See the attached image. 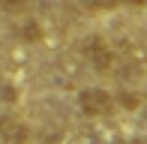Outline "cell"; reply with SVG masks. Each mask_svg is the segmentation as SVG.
<instances>
[{"label": "cell", "mask_w": 147, "mask_h": 144, "mask_svg": "<svg viewBox=\"0 0 147 144\" xmlns=\"http://www.w3.org/2000/svg\"><path fill=\"white\" fill-rule=\"evenodd\" d=\"M84 6H90V9H111V6H117L120 0H81Z\"/></svg>", "instance_id": "5b68a950"}, {"label": "cell", "mask_w": 147, "mask_h": 144, "mask_svg": "<svg viewBox=\"0 0 147 144\" xmlns=\"http://www.w3.org/2000/svg\"><path fill=\"white\" fill-rule=\"evenodd\" d=\"M24 141V126L15 117H0V144H21Z\"/></svg>", "instance_id": "3957f363"}, {"label": "cell", "mask_w": 147, "mask_h": 144, "mask_svg": "<svg viewBox=\"0 0 147 144\" xmlns=\"http://www.w3.org/2000/svg\"><path fill=\"white\" fill-rule=\"evenodd\" d=\"M78 108L87 117H105L114 108V96L108 90H102V87H84L78 93Z\"/></svg>", "instance_id": "6da1fadb"}, {"label": "cell", "mask_w": 147, "mask_h": 144, "mask_svg": "<svg viewBox=\"0 0 147 144\" xmlns=\"http://www.w3.org/2000/svg\"><path fill=\"white\" fill-rule=\"evenodd\" d=\"M27 6V0H0V9L3 12H21Z\"/></svg>", "instance_id": "277c9868"}, {"label": "cell", "mask_w": 147, "mask_h": 144, "mask_svg": "<svg viewBox=\"0 0 147 144\" xmlns=\"http://www.w3.org/2000/svg\"><path fill=\"white\" fill-rule=\"evenodd\" d=\"M123 3H129V6H141V3H147V0H123Z\"/></svg>", "instance_id": "8992f818"}, {"label": "cell", "mask_w": 147, "mask_h": 144, "mask_svg": "<svg viewBox=\"0 0 147 144\" xmlns=\"http://www.w3.org/2000/svg\"><path fill=\"white\" fill-rule=\"evenodd\" d=\"M84 54L90 57V63L96 69H108L111 66V51H108V45H105L102 39H90L87 48H84Z\"/></svg>", "instance_id": "7a4b0ae2"}]
</instances>
